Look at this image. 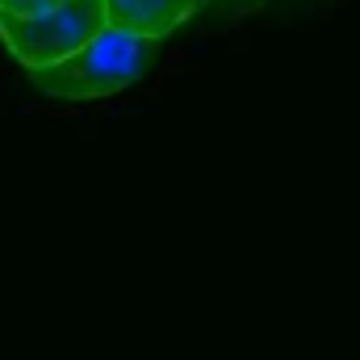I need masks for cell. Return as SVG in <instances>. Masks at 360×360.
Masks as SVG:
<instances>
[{"mask_svg":"<svg viewBox=\"0 0 360 360\" xmlns=\"http://www.w3.org/2000/svg\"><path fill=\"white\" fill-rule=\"evenodd\" d=\"M155 51H160V42H147V38L105 25L76 55L30 72V80L38 92L55 96V101H96V96H113V92L130 89L134 80H143L147 68L155 63Z\"/></svg>","mask_w":360,"mask_h":360,"instance_id":"cell-1","label":"cell"},{"mask_svg":"<svg viewBox=\"0 0 360 360\" xmlns=\"http://www.w3.org/2000/svg\"><path fill=\"white\" fill-rule=\"evenodd\" d=\"M101 30H105V0H63L38 17L0 21V42L25 72H38L76 55Z\"/></svg>","mask_w":360,"mask_h":360,"instance_id":"cell-2","label":"cell"},{"mask_svg":"<svg viewBox=\"0 0 360 360\" xmlns=\"http://www.w3.org/2000/svg\"><path fill=\"white\" fill-rule=\"evenodd\" d=\"M197 13H201L197 0H105V25L147 42H164Z\"/></svg>","mask_w":360,"mask_h":360,"instance_id":"cell-3","label":"cell"},{"mask_svg":"<svg viewBox=\"0 0 360 360\" xmlns=\"http://www.w3.org/2000/svg\"><path fill=\"white\" fill-rule=\"evenodd\" d=\"M55 4H63V0H0V21L38 17V13H51Z\"/></svg>","mask_w":360,"mask_h":360,"instance_id":"cell-4","label":"cell"},{"mask_svg":"<svg viewBox=\"0 0 360 360\" xmlns=\"http://www.w3.org/2000/svg\"><path fill=\"white\" fill-rule=\"evenodd\" d=\"M201 13H222V17H243V0H197Z\"/></svg>","mask_w":360,"mask_h":360,"instance_id":"cell-5","label":"cell"},{"mask_svg":"<svg viewBox=\"0 0 360 360\" xmlns=\"http://www.w3.org/2000/svg\"><path fill=\"white\" fill-rule=\"evenodd\" d=\"M260 4H269V0H243V13H256Z\"/></svg>","mask_w":360,"mask_h":360,"instance_id":"cell-6","label":"cell"}]
</instances>
